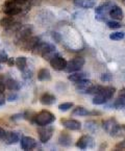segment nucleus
<instances>
[{
	"label": "nucleus",
	"instance_id": "f257e3e1",
	"mask_svg": "<svg viewBox=\"0 0 125 151\" xmlns=\"http://www.w3.org/2000/svg\"><path fill=\"white\" fill-rule=\"evenodd\" d=\"M102 127L109 136L121 137L125 134V125H120L117 123L115 119H109L102 122Z\"/></svg>",
	"mask_w": 125,
	"mask_h": 151
},
{
	"label": "nucleus",
	"instance_id": "f03ea898",
	"mask_svg": "<svg viewBox=\"0 0 125 151\" xmlns=\"http://www.w3.org/2000/svg\"><path fill=\"white\" fill-rule=\"evenodd\" d=\"M55 121V116L52 113L48 111H42L39 114H37L34 117V124L39 126H45V125H49L52 122Z\"/></svg>",
	"mask_w": 125,
	"mask_h": 151
},
{
	"label": "nucleus",
	"instance_id": "7ed1b4c3",
	"mask_svg": "<svg viewBox=\"0 0 125 151\" xmlns=\"http://www.w3.org/2000/svg\"><path fill=\"white\" fill-rule=\"evenodd\" d=\"M114 2L113 1H105L103 2L101 5L97 6L95 9V12H96V19L98 21H105L106 20V15L107 13H109L111 9L114 6Z\"/></svg>",
	"mask_w": 125,
	"mask_h": 151
},
{
	"label": "nucleus",
	"instance_id": "20e7f679",
	"mask_svg": "<svg viewBox=\"0 0 125 151\" xmlns=\"http://www.w3.org/2000/svg\"><path fill=\"white\" fill-rule=\"evenodd\" d=\"M83 65H85V58L77 56V58H72L70 62L67 63L65 71L68 72V73H73V72L79 71L83 68Z\"/></svg>",
	"mask_w": 125,
	"mask_h": 151
},
{
	"label": "nucleus",
	"instance_id": "39448f33",
	"mask_svg": "<svg viewBox=\"0 0 125 151\" xmlns=\"http://www.w3.org/2000/svg\"><path fill=\"white\" fill-rule=\"evenodd\" d=\"M94 145H95V141L91 136H83L76 142V147L83 150L87 148H93Z\"/></svg>",
	"mask_w": 125,
	"mask_h": 151
},
{
	"label": "nucleus",
	"instance_id": "423d86ee",
	"mask_svg": "<svg viewBox=\"0 0 125 151\" xmlns=\"http://www.w3.org/2000/svg\"><path fill=\"white\" fill-rule=\"evenodd\" d=\"M53 133V128L51 126L45 125V126H41L39 129V136H40V141L42 143H46L50 140Z\"/></svg>",
	"mask_w": 125,
	"mask_h": 151
},
{
	"label": "nucleus",
	"instance_id": "0eeeda50",
	"mask_svg": "<svg viewBox=\"0 0 125 151\" xmlns=\"http://www.w3.org/2000/svg\"><path fill=\"white\" fill-rule=\"evenodd\" d=\"M50 65L56 71H62V70L66 69V66H67V60H65L62 56H54L52 60H50Z\"/></svg>",
	"mask_w": 125,
	"mask_h": 151
},
{
	"label": "nucleus",
	"instance_id": "6e6552de",
	"mask_svg": "<svg viewBox=\"0 0 125 151\" xmlns=\"http://www.w3.org/2000/svg\"><path fill=\"white\" fill-rule=\"evenodd\" d=\"M21 134L19 132H16V131H11V132H6L5 133L3 141H4L5 144L7 145H13L18 143L21 141Z\"/></svg>",
	"mask_w": 125,
	"mask_h": 151
},
{
	"label": "nucleus",
	"instance_id": "1a4fd4ad",
	"mask_svg": "<svg viewBox=\"0 0 125 151\" xmlns=\"http://www.w3.org/2000/svg\"><path fill=\"white\" fill-rule=\"evenodd\" d=\"M62 124L63 126L70 130H79L81 128V123L73 119H64L62 120Z\"/></svg>",
	"mask_w": 125,
	"mask_h": 151
},
{
	"label": "nucleus",
	"instance_id": "9d476101",
	"mask_svg": "<svg viewBox=\"0 0 125 151\" xmlns=\"http://www.w3.org/2000/svg\"><path fill=\"white\" fill-rule=\"evenodd\" d=\"M37 146V142L34 138L30 137H23L21 139V148L23 150H31Z\"/></svg>",
	"mask_w": 125,
	"mask_h": 151
},
{
	"label": "nucleus",
	"instance_id": "9b49d317",
	"mask_svg": "<svg viewBox=\"0 0 125 151\" xmlns=\"http://www.w3.org/2000/svg\"><path fill=\"white\" fill-rule=\"evenodd\" d=\"M3 12H4V14H6L9 16H16L21 13V9L19 6H17L15 3L7 2L4 5V7H3Z\"/></svg>",
	"mask_w": 125,
	"mask_h": 151
},
{
	"label": "nucleus",
	"instance_id": "f8f14e48",
	"mask_svg": "<svg viewBox=\"0 0 125 151\" xmlns=\"http://www.w3.org/2000/svg\"><path fill=\"white\" fill-rule=\"evenodd\" d=\"M58 144H60V146H64V147L71 146L72 137L70 136L69 133L65 132V131H63V132H60V137H58Z\"/></svg>",
	"mask_w": 125,
	"mask_h": 151
},
{
	"label": "nucleus",
	"instance_id": "ddd939ff",
	"mask_svg": "<svg viewBox=\"0 0 125 151\" xmlns=\"http://www.w3.org/2000/svg\"><path fill=\"white\" fill-rule=\"evenodd\" d=\"M23 43H24L23 48L26 49V50H32V49L40 43V39H39L38 37H31V38L29 37V38Z\"/></svg>",
	"mask_w": 125,
	"mask_h": 151
},
{
	"label": "nucleus",
	"instance_id": "4468645a",
	"mask_svg": "<svg viewBox=\"0 0 125 151\" xmlns=\"http://www.w3.org/2000/svg\"><path fill=\"white\" fill-rule=\"evenodd\" d=\"M90 83H91L90 80L85 79V78H83V79L78 80V81L75 82V88L79 93H85L87 89L91 86Z\"/></svg>",
	"mask_w": 125,
	"mask_h": 151
},
{
	"label": "nucleus",
	"instance_id": "2eb2a0df",
	"mask_svg": "<svg viewBox=\"0 0 125 151\" xmlns=\"http://www.w3.org/2000/svg\"><path fill=\"white\" fill-rule=\"evenodd\" d=\"M109 16L112 17L114 20H122L123 17H124V15H123V12L122 9H120V7L118 6V5H114V6L111 9V11H109Z\"/></svg>",
	"mask_w": 125,
	"mask_h": 151
},
{
	"label": "nucleus",
	"instance_id": "dca6fc26",
	"mask_svg": "<svg viewBox=\"0 0 125 151\" xmlns=\"http://www.w3.org/2000/svg\"><path fill=\"white\" fill-rule=\"evenodd\" d=\"M30 29L28 27L20 28V30L17 33V42H25L30 37Z\"/></svg>",
	"mask_w": 125,
	"mask_h": 151
},
{
	"label": "nucleus",
	"instance_id": "f3484780",
	"mask_svg": "<svg viewBox=\"0 0 125 151\" xmlns=\"http://www.w3.org/2000/svg\"><path fill=\"white\" fill-rule=\"evenodd\" d=\"M74 4L81 9H91L95 6V2L93 0H74Z\"/></svg>",
	"mask_w": 125,
	"mask_h": 151
},
{
	"label": "nucleus",
	"instance_id": "a211bd4d",
	"mask_svg": "<svg viewBox=\"0 0 125 151\" xmlns=\"http://www.w3.org/2000/svg\"><path fill=\"white\" fill-rule=\"evenodd\" d=\"M40 101H41V103L44 105H52L55 102V96L51 95V94H49V93H46L41 97Z\"/></svg>",
	"mask_w": 125,
	"mask_h": 151
},
{
	"label": "nucleus",
	"instance_id": "6ab92c4d",
	"mask_svg": "<svg viewBox=\"0 0 125 151\" xmlns=\"http://www.w3.org/2000/svg\"><path fill=\"white\" fill-rule=\"evenodd\" d=\"M5 86H6V89L11 90V91H18L21 88L20 82L13 79V78H9L7 80H5Z\"/></svg>",
	"mask_w": 125,
	"mask_h": 151
},
{
	"label": "nucleus",
	"instance_id": "aec40b11",
	"mask_svg": "<svg viewBox=\"0 0 125 151\" xmlns=\"http://www.w3.org/2000/svg\"><path fill=\"white\" fill-rule=\"evenodd\" d=\"M38 79L41 80V81H48V80L51 79V74H50L49 70L46 69V68L41 69L38 73Z\"/></svg>",
	"mask_w": 125,
	"mask_h": 151
},
{
	"label": "nucleus",
	"instance_id": "412c9836",
	"mask_svg": "<svg viewBox=\"0 0 125 151\" xmlns=\"http://www.w3.org/2000/svg\"><path fill=\"white\" fill-rule=\"evenodd\" d=\"M115 91H116V89H115V88L106 87V88H103L102 91H101L100 93L102 94V95L107 99V101H108L109 99H112V98H113V96H114V94H115Z\"/></svg>",
	"mask_w": 125,
	"mask_h": 151
},
{
	"label": "nucleus",
	"instance_id": "4be33fe9",
	"mask_svg": "<svg viewBox=\"0 0 125 151\" xmlns=\"http://www.w3.org/2000/svg\"><path fill=\"white\" fill-rule=\"evenodd\" d=\"M85 76L87 75H85V73H83V72L76 71V72L71 73V75L68 76V79L71 80V81H73V82H76V81H78V80L83 79V78H85Z\"/></svg>",
	"mask_w": 125,
	"mask_h": 151
},
{
	"label": "nucleus",
	"instance_id": "5701e85b",
	"mask_svg": "<svg viewBox=\"0 0 125 151\" xmlns=\"http://www.w3.org/2000/svg\"><path fill=\"white\" fill-rule=\"evenodd\" d=\"M90 111H87L85 107L83 106H77L76 109H74V111H72V115L73 116H78V117H85V116L90 115Z\"/></svg>",
	"mask_w": 125,
	"mask_h": 151
},
{
	"label": "nucleus",
	"instance_id": "b1692460",
	"mask_svg": "<svg viewBox=\"0 0 125 151\" xmlns=\"http://www.w3.org/2000/svg\"><path fill=\"white\" fill-rule=\"evenodd\" d=\"M16 66L18 67V69L22 70V71L24 69H26V66H27L26 58H24V56H19V58H16Z\"/></svg>",
	"mask_w": 125,
	"mask_h": 151
},
{
	"label": "nucleus",
	"instance_id": "393cba45",
	"mask_svg": "<svg viewBox=\"0 0 125 151\" xmlns=\"http://www.w3.org/2000/svg\"><path fill=\"white\" fill-rule=\"evenodd\" d=\"M106 101H107V99L101 93L96 94V95H95V97H94V99H93V103H94V104H97V105L104 104Z\"/></svg>",
	"mask_w": 125,
	"mask_h": 151
},
{
	"label": "nucleus",
	"instance_id": "a878e982",
	"mask_svg": "<svg viewBox=\"0 0 125 151\" xmlns=\"http://www.w3.org/2000/svg\"><path fill=\"white\" fill-rule=\"evenodd\" d=\"M85 128L90 132H97L98 131V125H97V123L95 121H88L85 123Z\"/></svg>",
	"mask_w": 125,
	"mask_h": 151
},
{
	"label": "nucleus",
	"instance_id": "bb28decb",
	"mask_svg": "<svg viewBox=\"0 0 125 151\" xmlns=\"http://www.w3.org/2000/svg\"><path fill=\"white\" fill-rule=\"evenodd\" d=\"M113 106L117 109H125V97H119L118 99L115 100V102L113 103Z\"/></svg>",
	"mask_w": 125,
	"mask_h": 151
},
{
	"label": "nucleus",
	"instance_id": "cd10ccee",
	"mask_svg": "<svg viewBox=\"0 0 125 151\" xmlns=\"http://www.w3.org/2000/svg\"><path fill=\"white\" fill-rule=\"evenodd\" d=\"M103 87H101V86H90L89 88L87 89V91H85V93L87 94H98L100 93L101 91H102Z\"/></svg>",
	"mask_w": 125,
	"mask_h": 151
},
{
	"label": "nucleus",
	"instance_id": "c85d7f7f",
	"mask_svg": "<svg viewBox=\"0 0 125 151\" xmlns=\"http://www.w3.org/2000/svg\"><path fill=\"white\" fill-rule=\"evenodd\" d=\"M13 24H14V19L9 18V17H5V18H3V19L0 20V25L3 26V27H7V28H9Z\"/></svg>",
	"mask_w": 125,
	"mask_h": 151
},
{
	"label": "nucleus",
	"instance_id": "c756f323",
	"mask_svg": "<svg viewBox=\"0 0 125 151\" xmlns=\"http://www.w3.org/2000/svg\"><path fill=\"white\" fill-rule=\"evenodd\" d=\"M125 37V33L124 32H113L109 35V39L113 41H120L122 40L123 38Z\"/></svg>",
	"mask_w": 125,
	"mask_h": 151
},
{
	"label": "nucleus",
	"instance_id": "7c9ffc66",
	"mask_svg": "<svg viewBox=\"0 0 125 151\" xmlns=\"http://www.w3.org/2000/svg\"><path fill=\"white\" fill-rule=\"evenodd\" d=\"M72 107H73V103L72 102H64L58 105V109L62 111H67L70 109H72Z\"/></svg>",
	"mask_w": 125,
	"mask_h": 151
},
{
	"label": "nucleus",
	"instance_id": "2f4dec72",
	"mask_svg": "<svg viewBox=\"0 0 125 151\" xmlns=\"http://www.w3.org/2000/svg\"><path fill=\"white\" fill-rule=\"evenodd\" d=\"M106 24L108 26V28L111 29H118L121 27V23L118 22V21H107Z\"/></svg>",
	"mask_w": 125,
	"mask_h": 151
},
{
	"label": "nucleus",
	"instance_id": "473e14b6",
	"mask_svg": "<svg viewBox=\"0 0 125 151\" xmlns=\"http://www.w3.org/2000/svg\"><path fill=\"white\" fill-rule=\"evenodd\" d=\"M7 60H9V56H7L6 52H5L4 50H0V64L6 63Z\"/></svg>",
	"mask_w": 125,
	"mask_h": 151
},
{
	"label": "nucleus",
	"instance_id": "72a5a7b5",
	"mask_svg": "<svg viewBox=\"0 0 125 151\" xmlns=\"http://www.w3.org/2000/svg\"><path fill=\"white\" fill-rule=\"evenodd\" d=\"M101 81H111L113 79V75L111 73H103L100 76Z\"/></svg>",
	"mask_w": 125,
	"mask_h": 151
},
{
	"label": "nucleus",
	"instance_id": "f704fd0d",
	"mask_svg": "<svg viewBox=\"0 0 125 151\" xmlns=\"http://www.w3.org/2000/svg\"><path fill=\"white\" fill-rule=\"evenodd\" d=\"M17 99H18V94L16 93V92H11V93L9 94V96H7V101H9V102L16 101Z\"/></svg>",
	"mask_w": 125,
	"mask_h": 151
},
{
	"label": "nucleus",
	"instance_id": "c9c22d12",
	"mask_svg": "<svg viewBox=\"0 0 125 151\" xmlns=\"http://www.w3.org/2000/svg\"><path fill=\"white\" fill-rule=\"evenodd\" d=\"M5 89H6V86L4 81V75H2L0 76V93H3Z\"/></svg>",
	"mask_w": 125,
	"mask_h": 151
},
{
	"label": "nucleus",
	"instance_id": "e433bc0d",
	"mask_svg": "<svg viewBox=\"0 0 125 151\" xmlns=\"http://www.w3.org/2000/svg\"><path fill=\"white\" fill-rule=\"evenodd\" d=\"M31 74H32V72L29 71V70H27V71H25V69L23 70V78H25V79H27V78H30L31 76H32Z\"/></svg>",
	"mask_w": 125,
	"mask_h": 151
},
{
	"label": "nucleus",
	"instance_id": "4c0bfd02",
	"mask_svg": "<svg viewBox=\"0 0 125 151\" xmlns=\"http://www.w3.org/2000/svg\"><path fill=\"white\" fill-rule=\"evenodd\" d=\"M23 117H24V115H23V114H16V115L11 116V120H19V119L23 118Z\"/></svg>",
	"mask_w": 125,
	"mask_h": 151
},
{
	"label": "nucleus",
	"instance_id": "58836bf2",
	"mask_svg": "<svg viewBox=\"0 0 125 151\" xmlns=\"http://www.w3.org/2000/svg\"><path fill=\"white\" fill-rule=\"evenodd\" d=\"M4 103H5L4 95H3V93H0V106H2Z\"/></svg>",
	"mask_w": 125,
	"mask_h": 151
},
{
	"label": "nucleus",
	"instance_id": "ea45409f",
	"mask_svg": "<svg viewBox=\"0 0 125 151\" xmlns=\"http://www.w3.org/2000/svg\"><path fill=\"white\" fill-rule=\"evenodd\" d=\"M116 148L117 149H124L125 148V141H123V142H120L119 144H117Z\"/></svg>",
	"mask_w": 125,
	"mask_h": 151
},
{
	"label": "nucleus",
	"instance_id": "a19ab883",
	"mask_svg": "<svg viewBox=\"0 0 125 151\" xmlns=\"http://www.w3.org/2000/svg\"><path fill=\"white\" fill-rule=\"evenodd\" d=\"M5 131H4V129H2V128H0V140H3V138H4V136H5Z\"/></svg>",
	"mask_w": 125,
	"mask_h": 151
},
{
	"label": "nucleus",
	"instance_id": "79ce46f5",
	"mask_svg": "<svg viewBox=\"0 0 125 151\" xmlns=\"http://www.w3.org/2000/svg\"><path fill=\"white\" fill-rule=\"evenodd\" d=\"M14 2H15L16 4H24V3L26 2V0H14Z\"/></svg>",
	"mask_w": 125,
	"mask_h": 151
},
{
	"label": "nucleus",
	"instance_id": "37998d69",
	"mask_svg": "<svg viewBox=\"0 0 125 151\" xmlns=\"http://www.w3.org/2000/svg\"><path fill=\"white\" fill-rule=\"evenodd\" d=\"M6 63L9 64V66H13L14 64H16V60H14V58H9Z\"/></svg>",
	"mask_w": 125,
	"mask_h": 151
},
{
	"label": "nucleus",
	"instance_id": "c03bdc74",
	"mask_svg": "<svg viewBox=\"0 0 125 151\" xmlns=\"http://www.w3.org/2000/svg\"><path fill=\"white\" fill-rule=\"evenodd\" d=\"M119 97H125V88L119 92Z\"/></svg>",
	"mask_w": 125,
	"mask_h": 151
},
{
	"label": "nucleus",
	"instance_id": "a18cd8bd",
	"mask_svg": "<svg viewBox=\"0 0 125 151\" xmlns=\"http://www.w3.org/2000/svg\"><path fill=\"white\" fill-rule=\"evenodd\" d=\"M0 69H1V67H0Z\"/></svg>",
	"mask_w": 125,
	"mask_h": 151
},
{
	"label": "nucleus",
	"instance_id": "49530a36",
	"mask_svg": "<svg viewBox=\"0 0 125 151\" xmlns=\"http://www.w3.org/2000/svg\"><path fill=\"white\" fill-rule=\"evenodd\" d=\"M124 2H125V0H124Z\"/></svg>",
	"mask_w": 125,
	"mask_h": 151
}]
</instances>
